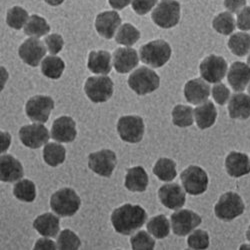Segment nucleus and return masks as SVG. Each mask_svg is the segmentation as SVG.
<instances>
[{"mask_svg":"<svg viewBox=\"0 0 250 250\" xmlns=\"http://www.w3.org/2000/svg\"><path fill=\"white\" fill-rule=\"evenodd\" d=\"M64 69V61L58 56H46L41 63V72L50 79H59Z\"/></svg>","mask_w":250,"mask_h":250,"instance_id":"31","label":"nucleus"},{"mask_svg":"<svg viewBox=\"0 0 250 250\" xmlns=\"http://www.w3.org/2000/svg\"><path fill=\"white\" fill-rule=\"evenodd\" d=\"M0 168V179L3 182L19 181L23 177L22 164L12 155H1Z\"/></svg>","mask_w":250,"mask_h":250,"instance_id":"23","label":"nucleus"},{"mask_svg":"<svg viewBox=\"0 0 250 250\" xmlns=\"http://www.w3.org/2000/svg\"><path fill=\"white\" fill-rule=\"evenodd\" d=\"M140 38V31L130 23H124L120 26L115 40L118 44L125 46L134 45Z\"/></svg>","mask_w":250,"mask_h":250,"instance_id":"37","label":"nucleus"},{"mask_svg":"<svg viewBox=\"0 0 250 250\" xmlns=\"http://www.w3.org/2000/svg\"><path fill=\"white\" fill-rule=\"evenodd\" d=\"M145 131L144 121L137 115H126L119 118L117 132L120 138L128 143H138L142 140Z\"/></svg>","mask_w":250,"mask_h":250,"instance_id":"9","label":"nucleus"},{"mask_svg":"<svg viewBox=\"0 0 250 250\" xmlns=\"http://www.w3.org/2000/svg\"><path fill=\"white\" fill-rule=\"evenodd\" d=\"M201 222L202 219L199 214L189 209H178L170 217L172 231L177 236L190 234Z\"/></svg>","mask_w":250,"mask_h":250,"instance_id":"10","label":"nucleus"},{"mask_svg":"<svg viewBox=\"0 0 250 250\" xmlns=\"http://www.w3.org/2000/svg\"><path fill=\"white\" fill-rule=\"evenodd\" d=\"M247 90H248V93L250 94V82H249V84H248V88H247Z\"/></svg>","mask_w":250,"mask_h":250,"instance_id":"55","label":"nucleus"},{"mask_svg":"<svg viewBox=\"0 0 250 250\" xmlns=\"http://www.w3.org/2000/svg\"><path fill=\"white\" fill-rule=\"evenodd\" d=\"M193 115L191 106L178 104L172 110V122L177 127H189L194 122Z\"/></svg>","mask_w":250,"mask_h":250,"instance_id":"36","label":"nucleus"},{"mask_svg":"<svg viewBox=\"0 0 250 250\" xmlns=\"http://www.w3.org/2000/svg\"><path fill=\"white\" fill-rule=\"evenodd\" d=\"M246 5V0H224V6L230 13H238Z\"/></svg>","mask_w":250,"mask_h":250,"instance_id":"47","label":"nucleus"},{"mask_svg":"<svg viewBox=\"0 0 250 250\" xmlns=\"http://www.w3.org/2000/svg\"><path fill=\"white\" fill-rule=\"evenodd\" d=\"M149 178L142 166H135L127 170L125 176V187L131 192H143L146 190Z\"/></svg>","mask_w":250,"mask_h":250,"instance_id":"25","label":"nucleus"},{"mask_svg":"<svg viewBox=\"0 0 250 250\" xmlns=\"http://www.w3.org/2000/svg\"><path fill=\"white\" fill-rule=\"evenodd\" d=\"M108 1L112 8L116 10H122L130 4L131 0H108Z\"/></svg>","mask_w":250,"mask_h":250,"instance_id":"50","label":"nucleus"},{"mask_svg":"<svg viewBox=\"0 0 250 250\" xmlns=\"http://www.w3.org/2000/svg\"><path fill=\"white\" fill-rule=\"evenodd\" d=\"M50 31V26L46 20L37 14L29 16L28 21L24 26V33L31 37H41Z\"/></svg>","mask_w":250,"mask_h":250,"instance_id":"34","label":"nucleus"},{"mask_svg":"<svg viewBox=\"0 0 250 250\" xmlns=\"http://www.w3.org/2000/svg\"><path fill=\"white\" fill-rule=\"evenodd\" d=\"M236 24L242 31L250 30V7H244L238 12Z\"/></svg>","mask_w":250,"mask_h":250,"instance_id":"46","label":"nucleus"},{"mask_svg":"<svg viewBox=\"0 0 250 250\" xmlns=\"http://www.w3.org/2000/svg\"><path fill=\"white\" fill-rule=\"evenodd\" d=\"M59 218L53 213H44L36 217L33 222V227L36 231L45 237H55L60 230Z\"/></svg>","mask_w":250,"mask_h":250,"instance_id":"26","label":"nucleus"},{"mask_svg":"<svg viewBox=\"0 0 250 250\" xmlns=\"http://www.w3.org/2000/svg\"><path fill=\"white\" fill-rule=\"evenodd\" d=\"M44 1L51 6H58L64 2V0H44Z\"/></svg>","mask_w":250,"mask_h":250,"instance_id":"51","label":"nucleus"},{"mask_svg":"<svg viewBox=\"0 0 250 250\" xmlns=\"http://www.w3.org/2000/svg\"><path fill=\"white\" fill-rule=\"evenodd\" d=\"M193 114L197 126L202 130L210 128L217 118L216 107L211 101H205L200 104L193 110Z\"/></svg>","mask_w":250,"mask_h":250,"instance_id":"28","label":"nucleus"},{"mask_svg":"<svg viewBox=\"0 0 250 250\" xmlns=\"http://www.w3.org/2000/svg\"><path fill=\"white\" fill-rule=\"evenodd\" d=\"M228 66L226 60L214 54L207 56L202 60L199 66L201 78L209 83H218L226 75Z\"/></svg>","mask_w":250,"mask_h":250,"instance_id":"12","label":"nucleus"},{"mask_svg":"<svg viewBox=\"0 0 250 250\" xmlns=\"http://www.w3.org/2000/svg\"><path fill=\"white\" fill-rule=\"evenodd\" d=\"M46 54V47L42 41L36 37L26 39L18 49L19 57L26 64L36 67Z\"/></svg>","mask_w":250,"mask_h":250,"instance_id":"15","label":"nucleus"},{"mask_svg":"<svg viewBox=\"0 0 250 250\" xmlns=\"http://www.w3.org/2000/svg\"><path fill=\"white\" fill-rule=\"evenodd\" d=\"M213 28L222 35H230L236 28L235 19L230 12H221L212 21Z\"/></svg>","mask_w":250,"mask_h":250,"instance_id":"38","label":"nucleus"},{"mask_svg":"<svg viewBox=\"0 0 250 250\" xmlns=\"http://www.w3.org/2000/svg\"><path fill=\"white\" fill-rule=\"evenodd\" d=\"M139 62L137 51L129 47L117 48L113 53V65L118 73L125 74L133 70Z\"/></svg>","mask_w":250,"mask_h":250,"instance_id":"22","label":"nucleus"},{"mask_svg":"<svg viewBox=\"0 0 250 250\" xmlns=\"http://www.w3.org/2000/svg\"><path fill=\"white\" fill-rule=\"evenodd\" d=\"M121 24L119 14L112 11H104L99 13L95 19V28L100 36L105 39L113 38L117 28Z\"/></svg>","mask_w":250,"mask_h":250,"instance_id":"19","label":"nucleus"},{"mask_svg":"<svg viewBox=\"0 0 250 250\" xmlns=\"http://www.w3.org/2000/svg\"><path fill=\"white\" fill-rule=\"evenodd\" d=\"M28 19V12L20 6H14L7 11L6 22L13 29L19 30L24 27Z\"/></svg>","mask_w":250,"mask_h":250,"instance_id":"39","label":"nucleus"},{"mask_svg":"<svg viewBox=\"0 0 250 250\" xmlns=\"http://www.w3.org/2000/svg\"><path fill=\"white\" fill-rule=\"evenodd\" d=\"M87 67L92 73L107 75L112 68L111 54L105 50L91 51L88 55Z\"/></svg>","mask_w":250,"mask_h":250,"instance_id":"27","label":"nucleus"},{"mask_svg":"<svg viewBox=\"0 0 250 250\" xmlns=\"http://www.w3.org/2000/svg\"><path fill=\"white\" fill-rule=\"evenodd\" d=\"M66 158V149L61 144L50 142L46 143L43 148V159L46 164L52 167L60 165Z\"/></svg>","mask_w":250,"mask_h":250,"instance_id":"30","label":"nucleus"},{"mask_svg":"<svg viewBox=\"0 0 250 250\" xmlns=\"http://www.w3.org/2000/svg\"><path fill=\"white\" fill-rule=\"evenodd\" d=\"M171 47L165 40L157 39L141 46L139 56L144 64L159 68L166 64L171 57Z\"/></svg>","mask_w":250,"mask_h":250,"instance_id":"2","label":"nucleus"},{"mask_svg":"<svg viewBox=\"0 0 250 250\" xmlns=\"http://www.w3.org/2000/svg\"><path fill=\"white\" fill-rule=\"evenodd\" d=\"M146 227L147 231L157 239H163L170 233V222L163 214L152 217Z\"/></svg>","mask_w":250,"mask_h":250,"instance_id":"33","label":"nucleus"},{"mask_svg":"<svg viewBox=\"0 0 250 250\" xmlns=\"http://www.w3.org/2000/svg\"><path fill=\"white\" fill-rule=\"evenodd\" d=\"M245 204L239 194L228 191L220 196L214 206L216 217L222 221H232L243 214Z\"/></svg>","mask_w":250,"mask_h":250,"instance_id":"4","label":"nucleus"},{"mask_svg":"<svg viewBox=\"0 0 250 250\" xmlns=\"http://www.w3.org/2000/svg\"><path fill=\"white\" fill-rule=\"evenodd\" d=\"M227 80L234 91L243 92L250 82V66L244 62H233L227 72Z\"/></svg>","mask_w":250,"mask_h":250,"instance_id":"21","label":"nucleus"},{"mask_svg":"<svg viewBox=\"0 0 250 250\" xmlns=\"http://www.w3.org/2000/svg\"><path fill=\"white\" fill-rule=\"evenodd\" d=\"M247 64L250 66V54H249L248 57H247Z\"/></svg>","mask_w":250,"mask_h":250,"instance_id":"54","label":"nucleus"},{"mask_svg":"<svg viewBox=\"0 0 250 250\" xmlns=\"http://www.w3.org/2000/svg\"><path fill=\"white\" fill-rule=\"evenodd\" d=\"M80 205V197L72 188L68 187L54 192L50 198L51 209L61 217L73 216L79 210Z\"/></svg>","mask_w":250,"mask_h":250,"instance_id":"3","label":"nucleus"},{"mask_svg":"<svg viewBox=\"0 0 250 250\" xmlns=\"http://www.w3.org/2000/svg\"><path fill=\"white\" fill-rule=\"evenodd\" d=\"M228 47L238 57L246 56L250 52V35L245 32L234 33L228 40Z\"/></svg>","mask_w":250,"mask_h":250,"instance_id":"32","label":"nucleus"},{"mask_svg":"<svg viewBox=\"0 0 250 250\" xmlns=\"http://www.w3.org/2000/svg\"><path fill=\"white\" fill-rule=\"evenodd\" d=\"M210 95V86L203 78L189 80L184 86V97L189 103L202 104Z\"/></svg>","mask_w":250,"mask_h":250,"instance_id":"18","label":"nucleus"},{"mask_svg":"<svg viewBox=\"0 0 250 250\" xmlns=\"http://www.w3.org/2000/svg\"><path fill=\"white\" fill-rule=\"evenodd\" d=\"M14 196L23 202H32L36 197L35 184L29 179L19 180L13 187Z\"/></svg>","mask_w":250,"mask_h":250,"instance_id":"35","label":"nucleus"},{"mask_svg":"<svg viewBox=\"0 0 250 250\" xmlns=\"http://www.w3.org/2000/svg\"><path fill=\"white\" fill-rule=\"evenodd\" d=\"M147 219V213L140 205L124 204L112 212L111 222L115 231L122 235H131L140 229Z\"/></svg>","mask_w":250,"mask_h":250,"instance_id":"1","label":"nucleus"},{"mask_svg":"<svg viewBox=\"0 0 250 250\" xmlns=\"http://www.w3.org/2000/svg\"><path fill=\"white\" fill-rule=\"evenodd\" d=\"M113 81L107 75L89 77L84 85L87 97L94 103L106 102L113 95Z\"/></svg>","mask_w":250,"mask_h":250,"instance_id":"8","label":"nucleus"},{"mask_svg":"<svg viewBox=\"0 0 250 250\" xmlns=\"http://www.w3.org/2000/svg\"><path fill=\"white\" fill-rule=\"evenodd\" d=\"M117 162L116 154L110 149H102L88 156V167L96 174L103 177H110Z\"/></svg>","mask_w":250,"mask_h":250,"instance_id":"13","label":"nucleus"},{"mask_svg":"<svg viewBox=\"0 0 250 250\" xmlns=\"http://www.w3.org/2000/svg\"><path fill=\"white\" fill-rule=\"evenodd\" d=\"M158 197L161 204L171 210L180 209L186 200L185 191L177 183L162 185L158 190Z\"/></svg>","mask_w":250,"mask_h":250,"instance_id":"16","label":"nucleus"},{"mask_svg":"<svg viewBox=\"0 0 250 250\" xmlns=\"http://www.w3.org/2000/svg\"><path fill=\"white\" fill-rule=\"evenodd\" d=\"M44 41H45V44L48 48V51L53 55L59 53L62 50V48H63V45H64L63 38H62L61 35L56 34V33L46 36Z\"/></svg>","mask_w":250,"mask_h":250,"instance_id":"44","label":"nucleus"},{"mask_svg":"<svg viewBox=\"0 0 250 250\" xmlns=\"http://www.w3.org/2000/svg\"><path fill=\"white\" fill-rule=\"evenodd\" d=\"M158 0H132V8L138 15L147 14L157 3Z\"/></svg>","mask_w":250,"mask_h":250,"instance_id":"45","label":"nucleus"},{"mask_svg":"<svg viewBox=\"0 0 250 250\" xmlns=\"http://www.w3.org/2000/svg\"><path fill=\"white\" fill-rule=\"evenodd\" d=\"M152 21L159 27L169 29L180 20V4L175 0H161L151 14Z\"/></svg>","mask_w":250,"mask_h":250,"instance_id":"6","label":"nucleus"},{"mask_svg":"<svg viewBox=\"0 0 250 250\" xmlns=\"http://www.w3.org/2000/svg\"><path fill=\"white\" fill-rule=\"evenodd\" d=\"M225 169L229 176L239 178L250 173V159L247 154L231 151L225 158Z\"/></svg>","mask_w":250,"mask_h":250,"instance_id":"20","label":"nucleus"},{"mask_svg":"<svg viewBox=\"0 0 250 250\" xmlns=\"http://www.w3.org/2000/svg\"><path fill=\"white\" fill-rule=\"evenodd\" d=\"M0 140H1V144H0V151L2 153V152H5L10 146L11 136L8 132L1 131L0 132Z\"/></svg>","mask_w":250,"mask_h":250,"instance_id":"49","label":"nucleus"},{"mask_svg":"<svg viewBox=\"0 0 250 250\" xmlns=\"http://www.w3.org/2000/svg\"><path fill=\"white\" fill-rule=\"evenodd\" d=\"M57 248V244L48 238H40L34 245L35 250H54Z\"/></svg>","mask_w":250,"mask_h":250,"instance_id":"48","label":"nucleus"},{"mask_svg":"<svg viewBox=\"0 0 250 250\" xmlns=\"http://www.w3.org/2000/svg\"><path fill=\"white\" fill-rule=\"evenodd\" d=\"M160 84V78L152 69L141 66L133 71L128 77L129 87L138 95L154 92Z\"/></svg>","mask_w":250,"mask_h":250,"instance_id":"5","label":"nucleus"},{"mask_svg":"<svg viewBox=\"0 0 250 250\" xmlns=\"http://www.w3.org/2000/svg\"><path fill=\"white\" fill-rule=\"evenodd\" d=\"M54 108V101L47 95H36L31 97L25 105L26 115L33 122H47Z\"/></svg>","mask_w":250,"mask_h":250,"instance_id":"11","label":"nucleus"},{"mask_svg":"<svg viewBox=\"0 0 250 250\" xmlns=\"http://www.w3.org/2000/svg\"><path fill=\"white\" fill-rule=\"evenodd\" d=\"M132 249L134 250H152L155 246V240L149 232L140 230L130 238Z\"/></svg>","mask_w":250,"mask_h":250,"instance_id":"41","label":"nucleus"},{"mask_svg":"<svg viewBox=\"0 0 250 250\" xmlns=\"http://www.w3.org/2000/svg\"><path fill=\"white\" fill-rule=\"evenodd\" d=\"M239 249H241V250H245V249H247V250H250V245H247V244H243V245H241V246L239 247Z\"/></svg>","mask_w":250,"mask_h":250,"instance_id":"52","label":"nucleus"},{"mask_svg":"<svg viewBox=\"0 0 250 250\" xmlns=\"http://www.w3.org/2000/svg\"><path fill=\"white\" fill-rule=\"evenodd\" d=\"M76 124L70 116H61L54 120L51 129V138L57 142L69 143L76 138Z\"/></svg>","mask_w":250,"mask_h":250,"instance_id":"17","label":"nucleus"},{"mask_svg":"<svg viewBox=\"0 0 250 250\" xmlns=\"http://www.w3.org/2000/svg\"><path fill=\"white\" fill-rule=\"evenodd\" d=\"M187 244L191 249H207L209 247V235L202 229L193 230L187 238Z\"/></svg>","mask_w":250,"mask_h":250,"instance_id":"42","label":"nucleus"},{"mask_svg":"<svg viewBox=\"0 0 250 250\" xmlns=\"http://www.w3.org/2000/svg\"><path fill=\"white\" fill-rule=\"evenodd\" d=\"M246 238L250 242V225L248 226V229H247V231H246Z\"/></svg>","mask_w":250,"mask_h":250,"instance_id":"53","label":"nucleus"},{"mask_svg":"<svg viewBox=\"0 0 250 250\" xmlns=\"http://www.w3.org/2000/svg\"><path fill=\"white\" fill-rule=\"evenodd\" d=\"M228 113L232 119H248L250 117V95L243 92L233 94L228 103Z\"/></svg>","mask_w":250,"mask_h":250,"instance_id":"24","label":"nucleus"},{"mask_svg":"<svg viewBox=\"0 0 250 250\" xmlns=\"http://www.w3.org/2000/svg\"><path fill=\"white\" fill-rule=\"evenodd\" d=\"M212 97L219 105H224L230 98V90L221 82L215 83V85L212 87Z\"/></svg>","mask_w":250,"mask_h":250,"instance_id":"43","label":"nucleus"},{"mask_svg":"<svg viewBox=\"0 0 250 250\" xmlns=\"http://www.w3.org/2000/svg\"><path fill=\"white\" fill-rule=\"evenodd\" d=\"M19 138L26 147L37 149L45 145L51 137L48 129L43 123H33L25 125L19 130Z\"/></svg>","mask_w":250,"mask_h":250,"instance_id":"14","label":"nucleus"},{"mask_svg":"<svg viewBox=\"0 0 250 250\" xmlns=\"http://www.w3.org/2000/svg\"><path fill=\"white\" fill-rule=\"evenodd\" d=\"M153 173L164 182H170L177 176L176 163L169 158H159L153 167Z\"/></svg>","mask_w":250,"mask_h":250,"instance_id":"29","label":"nucleus"},{"mask_svg":"<svg viewBox=\"0 0 250 250\" xmlns=\"http://www.w3.org/2000/svg\"><path fill=\"white\" fill-rule=\"evenodd\" d=\"M56 244L58 249L77 250L81 245V241L79 237L73 231H71L70 229H64V230H62L59 233Z\"/></svg>","mask_w":250,"mask_h":250,"instance_id":"40","label":"nucleus"},{"mask_svg":"<svg viewBox=\"0 0 250 250\" xmlns=\"http://www.w3.org/2000/svg\"><path fill=\"white\" fill-rule=\"evenodd\" d=\"M180 179L185 192L190 195H200L207 190L208 176L199 166H188L181 172Z\"/></svg>","mask_w":250,"mask_h":250,"instance_id":"7","label":"nucleus"}]
</instances>
